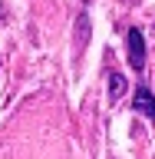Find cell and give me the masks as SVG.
<instances>
[{"mask_svg": "<svg viewBox=\"0 0 155 159\" xmlns=\"http://www.w3.org/2000/svg\"><path fill=\"white\" fill-rule=\"evenodd\" d=\"M126 50H129V63L136 70H145V37H142V30H129L126 33Z\"/></svg>", "mask_w": 155, "mask_h": 159, "instance_id": "6da1fadb", "label": "cell"}, {"mask_svg": "<svg viewBox=\"0 0 155 159\" xmlns=\"http://www.w3.org/2000/svg\"><path fill=\"white\" fill-rule=\"evenodd\" d=\"M132 109H136L139 116H145L155 123V96L149 86H136V99H132Z\"/></svg>", "mask_w": 155, "mask_h": 159, "instance_id": "7a4b0ae2", "label": "cell"}, {"mask_svg": "<svg viewBox=\"0 0 155 159\" xmlns=\"http://www.w3.org/2000/svg\"><path fill=\"white\" fill-rule=\"evenodd\" d=\"M129 89V83H126V76H122V73H112V76H109V99H112V103H116V99H122V93H126Z\"/></svg>", "mask_w": 155, "mask_h": 159, "instance_id": "3957f363", "label": "cell"}, {"mask_svg": "<svg viewBox=\"0 0 155 159\" xmlns=\"http://www.w3.org/2000/svg\"><path fill=\"white\" fill-rule=\"evenodd\" d=\"M86 3H89V0H86Z\"/></svg>", "mask_w": 155, "mask_h": 159, "instance_id": "277c9868", "label": "cell"}]
</instances>
